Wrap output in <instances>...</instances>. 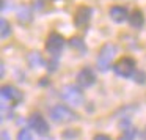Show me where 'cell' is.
Wrapping results in <instances>:
<instances>
[{
  "label": "cell",
  "instance_id": "cell-1",
  "mask_svg": "<svg viewBox=\"0 0 146 140\" xmlns=\"http://www.w3.org/2000/svg\"><path fill=\"white\" fill-rule=\"evenodd\" d=\"M115 55H116V46L111 44V43H105L99 49L98 58H96L98 69L99 71H108L111 68V61H113Z\"/></svg>",
  "mask_w": 146,
  "mask_h": 140
},
{
  "label": "cell",
  "instance_id": "cell-2",
  "mask_svg": "<svg viewBox=\"0 0 146 140\" xmlns=\"http://www.w3.org/2000/svg\"><path fill=\"white\" fill-rule=\"evenodd\" d=\"M49 115H50V118L55 123H72V121H76L77 118H79V115H77L72 109H69L64 104L54 105V107L49 110Z\"/></svg>",
  "mask_w": 146,
  "mask_h": 140
},
{
  "label": "cell",
  "instance_id": "cell-3",
  "mask_svg": "<svg viewBox=\"0 0 146 140\" xmlns=\"http://www.w3.org/2000/svg\"><path fill=\"white\" fill-rule=\"evenodd\" d=\"M61 95V99L63 101H66L69 105H72V107H79V105H82L83 102H85V96H83V91L79 88V87L76 85H64L63 88H61L60 91Z\"/></svg>",
  "mask_w": 146,
  "mask_h": 140
},
{
  "label": "cell",
  "instance_id": "cell-4",
  "mask_svg": "<svg viewBox=\"0 0 146 140\" xmlns=\"http://www.w3.org/2000/svg\"><path fill=\"white\" fill-rule=\"evenodd\" d=\"M137 61L132 57H121L116 63L113 65V71L119 77H130L135 74Z\"/></svg>",
  "mask_w": 146,
  "mask_h": 140
},
{
  "label": "cell",
  "instance_id": "cell-5",
  "mask_svg": "<svg viewBox=\"0 0 146 140\" xmlns=\"http://www.w3.org/2000/svg\"><path fill=\"white\" fill-rule=\"evenodd\" d=\"M63 46H64V38H63V35H60V33L50 32L47 36H46L44 47H46V51H47L52 57H57V55L61 52Z\"/></svg>",
  "mask_w": 146,
  "mask_h": 140
},
{
  "label": "cell",
  "instance_id": "cell-6",
  "mask_svg": "<svg viewBox=\"0 0 146 140\" xmlns=\"http://www.w3.org/2000/svg\"><path fill=\"white\" fill-rule=\"evenodd\" d=\"M91 8L86 5H80L74 13V25L80 30H86L90 21H91Z\"/></svg>",
  "mask_w": 146,
  "mask_h": 140
},
{
  "label": "cell",
  "instance_id": "cell-7",
  "mask_svg": "<svg viewBox=\"0 0 146 140\" xmlns=\"http://www.w3.org/2000/svg\"><path fill=\"white\" fill-rule=\"evenodd\" d=\"M29 124L36 134L39 135H46L49 132V123L46 121V118L41 113H32L29 118Z\"/></svg>",
  "mask_w": 146,
  "mask_h": 140
},
{
  "label": "cell",
  "instance_id": "cell-8",
  "mask_svg": "<svg viewBox=\"0 0 146 140\" xmlns=\"http://www.w3.org/2000/svg\"><path fill=\"white\" fill-rule=\"evenodd\" d=\"M2 99L7 101L10 105H16L22 101V93L13 85H3L2 87Z\"/></svg>",
  "mask_w": 146,
  "mask_h": 140
},
{
  "label": "cell",
  "instance_id": "cell-9",
  "mask_svg": "<svg viewBox=\"0 0 146 140\" xmlns=\"http://www.w3.org/2000/svg\"><path fill=\"white\" fill-rule=\"evenodd\" d=\"M130 14L127 13V8L126 7H119V5H113V7L108 8V17H110L113 22L121 24L124 22L126 19H129Z\"/></svg>",
  "mask_w": 146,
  "mask_h": 140
},
{
  "label": "cell",
  "instance_id": "cell-10",
  "mask_svg": "<svg viewBox=\"0 0 146 140\" xmlns=\"http://www.w3.org/2000/svg\"><path fill=\"white\" fill-rule=\"evenodd\" d=\"M94 82H96V76L90 68H83V69L79 71V74H77V83H79L80 87L88 88V87H91Z\"/></svg>",
  "mask_w": 146,
  "mask_h": 140
},
{
  "label": "cell",
  "instance_id": "cell-11",
  "mask_svg": "<svg viewBox=\"0 0 146 140\" xmlns=\"http://www.w3.org/2000/svg\"><path fill=\"white\" fill-rule=\"evenodd\" d=\"M129 24L133 27V29L140 30L143 25H145V16H143V11L138 10V8H135V10L130 13L129 16Z\"/></svg>",
  "mask_w": 146,
  "mask_h": 140
},
{
  "label": "cell",
  "instance_id": "cell-12",
  "mask_svg": "<svg viewBox=\"0 0 146 140\" xmlns=\"http://www.w3.org/2000/svg\"><path fill=\"white\" fill-rule=\"evenodd\" d=\"M32 19H33V13H32V10H30V7L22 5V7L17 10V21L25 25V24L32 22Z\"/></svg>",
  "mask_w": 146,
  "mask_h": 140
},
{
  "label": "cell",
  "instance_id": "cell-13",
  "mask_svg": "<svg viewBox=\"0 0 146 140\" xmlns=\"http://www.w3.org/2000/svg\"><path fill=\"white\" fill-rule=\"evenodd\" d=\"M27 61H29V65L32 68H39L44 65V58H42V55L39 52H30L29 57H27Z\"/></svg>",
  "mask_w": 146,
  "mask_h": 140
},
{
  "label": "cell",
  "instance_id": "cell-14",
  "mask_svg": "<svg viewBox=\"0 0 146 140\" xmlns=\"http://www.w3.org/2000/svg\"><path fill=\"white\" fill-rule=\"evenodd\" d=\"M69 44H71V47L76 49V51H77V52H80V54L86 51L85 43H83V39H82V38H79V36H72V38L69 39Z\"/></svg>",
  "mask_w": 146,
  "mask_h": 140
},
{
  "label": "cell",
  "instance_id": "cell-15",
  "mask_svg": "<svg viewBox=\"0 0 146 140\" xmlns=\"http://www.w3.org/2000/svg\"><path fill=\"white\" fill-rule=\"evenodd\" d=\"M0 24H2V29H0V36L5 39L8 35H11V25H10V22H8L7 19H3V17H2Z\"/></svg>",
  "mask_w": 146,
  "mask_h": 140
},
{
  "label": "cell",
  "instance_id": "cell-16",
  "mask_svg": "<svg viewBox=\"0 0 146 140\" xmlns=\"http://www.w3.org/2000/svg\"><path fill=\"white\" fill-rule=\"evenodd\" d=\"M17 140H33V135L29 129H21L17 132Z\"/></svg>",
  "mask_w": 146,
  "mask_h": 140
},
{
  "label": "cell",
  "instance_id": "cell-17",
  "mask_svg": "<svg viewBox=\"0 0 146 140\" xmlns=\"http://www.w3.org/2000/svg\"><path fill=\"white\" fill-rule=\"evenodd\" d=\"M93 140H111V139L108 135H105V134H98V135H94Z\"/></svg>",
  "mask_w": 146,
  "mask_h": 140
},
{
  "label": "cell",
  "instance_id": "cell-18",
  "mask_svg": "<svg viewBox=\"0 0 146 140\" xmlns=\"http://www.w3.org/2000/svg\"><path fill=\"white\" fill-rule=\"evenodd\" d=\"M36 2H38L39 7H42L44 3H50V2H55V0H36Z\"/></svg>",
  "mask_w": 146,
  "mask_h": 140
},
{
  "label": "cell",
  "instance_id": "cell-19",
  "mask_svg": "<svg viewBox=\"0 0 146 140\" xmlns=\"http://www.w3.org/2000/svg\"><path fill=\"white\" fill-rule=\"evenodd\" d=\"M2 139H3V140H8V134H7V132H2Z\"/></svg>",
  "mask_w": 146,
  "mask_h": 140
},
{
  "label": "cell",
  "instance_id": "cell-20",
  "mask_svg": "<svg viewBox=\"0 0 146 140\" xmlns=\"http://www.w3.org/2000/svg\"><path fill=\"white\" fill-rule=\"evenodd\" d=\"M119 140H130V139H127V137H121Z\"/></svg>",
  "mask_w": 146,
  "mask_h": 140
},
{
  "label": "cell",
  "instance_id": "cell-21",
  "mask_svg": "<svg viewBox=\"0 0 146 140\" xmlns=\"http://www.w3.org/2000/svg\"><path fill=\"white\" fill-rule=\"evenodd\" d=\"M145 140H146V129H145Z\"/></svg>",
  "mask_w": 146,
  "mask_h": 140
}]
</instances>
